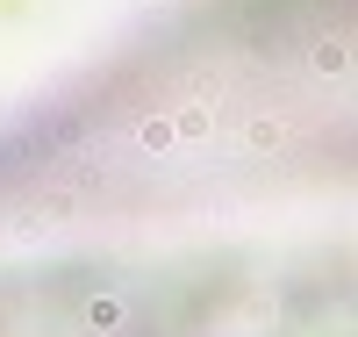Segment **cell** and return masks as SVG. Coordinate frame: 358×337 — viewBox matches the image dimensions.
<instances>
[{"label":"cell","mask_w":358,"mask_h":337,"mask_svg":"<svg viewBox=\"0 0 358 337\" xmlns=\"http://www.w3.org/2000/svg\"><path fill=\"white\" fill-rule=\"evenodd\" d=\"M0 337H351L330 237L0 244Z\"/></svg>","instance_id":"6da1fadb"}]
</instances>
